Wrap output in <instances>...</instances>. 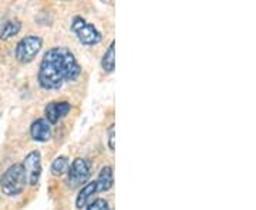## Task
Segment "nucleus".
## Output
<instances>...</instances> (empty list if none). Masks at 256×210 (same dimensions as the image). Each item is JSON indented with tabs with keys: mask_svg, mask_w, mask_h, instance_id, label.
<instances>
[{
	"mask_svg": "<svg viewBox=\"0 0 256 210\" xmlns=\"http://www.w3.org/2000/svg\"><path fill=\"white\" fill-rule=\"evenodd\" d=\"M108 146L111 151L116 149V129H114V124H111L108 128Z\"/></svg>",
	"mask_w": 256,
	"mask_h": 210,
	"instance_id": "obj_15",
	"label": "nucleus"
},
{
	"mask_svg": "<svg viewBox=\"0 0 256 210\" xmlns=\"http://www.w3.org/2000/svg\"><path fill=\"white\" fill-rule=\"evenodd\" d=\"M82 74V67L67 47H53L47 50L38 67L37 81L44 90H58L64 82L76 81Z\"/></svg>",
	"mask_w": 256,
	"mask_h": 210,
	"instance_id": "obj_1",
	"label": "nucleus"
},
{
	"mask_svg": "<svg viewBox=\"0 0 256 210\" xmlns=\"http://www.w3.org/2000/svg\"><path fill=\"white\" fill-rule=\"evenodd\" d=\"M90 176H92L90 162L86 158H77V159H74L73 164L70 165V168L67 171L66 183L72 189L80 188L87 182H90Z\"/></svg>",
	"mask_w": 256,
	"mask_h": 210,
	"instance_id": "obj_4",
	"label": "nucleus"
},
{
	"mask_svg": "<svg viewBox=\"0 0 256 210\" xmlns=\"http://www.w3.org/2000/svg\"><path fill=\"white\" fill-rule=\"evenodd\" d=\"M101 67L106 73H112L116 70V41H111L108 48L101 58Z\"/></svg>",
	"mask_w": 256,
	"mask_h": 210,
	"instance_id": "obj_11",
	"label": "nucleus"
},
{
	"mask_svg": "<svg viewBox=\"0 0 256 210\" xmlns=\"http://www.w3.org/2000/svg\"><path fill=\"white\" fill-rule=\"evenodd\" d=\"M87 210H110V205L106 199L98 198L87 205Z\"/></svg>",
	"mask_w": 256,
	"mask_h": 210,
	"instance_id": "obj_14",
	"label": "nucleus"
},
{
	"mask_svg": "<svg viewBox=\"0 0 256 210\" xmlns=\"http://www.w3.org/2000/svg\"><path fill=\"white\" fill-rule=\"evenodd\" d=\"M20 30H22V23L18 20H9L3 24V27L0 30V38L3 40L12 38L13 36H16Z\"/></svg>",
	"mask_w": 256,
	"mask_h": 210,
	"instance_id": "obj_12",
	"label": "nucleus"
},
{
	"mask_svg": "<svg viewBox=\"0 0 256 210\" xmlns=\"http://www.w3.org/2000/svg\"><path fill=\"white\" fill-rule=\"evenodd\" d=\"M72 110V104L67 101H53L48 102L46 105V121L52 125V124H57L62 118H64Z\"/></svg>",
	"mask_w": 256,
	"mask_h": 210,
	"instance_id": "obj_7",
	"label": "nucleus"
},
{
	"mask_svg": "<svg viewBox=\"0 0 256 210\" xmlns=\"http://www.w3.org/2000/svg\"><path fill=\"white\" fill-rule=\"evenodd\" d=\"M70 168V162H68V158L67 156H57L54 161L52 162L50 166V172L54 176H62V175L67 174Z\"/></svg>",
	"mask_w": 256,
	"mask_h": 210,
	"instance_id": "obj_13",
	"label": "nucleus"
},
{
	"mask_svg": "<svg viewBox=\"0 0 256 210\" xmlns=\"http://www.w3.org/2000/svg\"><path fill=\"white\" fill-rule=\"evenodd\" d=\"M97 192H100V191H98L97 181H90V182L86 183L82 189H80V192H78V195H77V198H76V206H77V209H82V208H86V206L90 203L92 196H94Z\"/></svg>",
	"mask_w": 256,
	"mask_h": 210,
	"instance_id": "obj_9",
	"label": "nucleus"
},
{
	"mask_svg": "<svg viewBox=\"0 0 256 210\" xmlns=\"http://www.w3.org/2000/svg\"><path fill=\"white\" fill-rule=\"evenodd\" d=\"M26 185H28V178H26L22 164H14L9 166L0 179L2 192L10 198L18 196L26 189Z\"/></svg>",
	"mask_w": 256,
	"mask_h": 210,
	"instance_id": "obj_2",
	"label": "nucleus"
},
{
	"mask_svg": "<svg viewBox=\"0 0 256 210\" xmlns=\"http://www.w3.org/2000/svg\"><path fill=\"white\" fill-rule=\"evenodd\" d=\"M23 169L28 178V185L36 186L38 185L40 176H42V154L38 151L28 152L26 158L23 159Z\"/></svg>",
	"mask_w": 256,
	"mask_h": 210,
	"instance_id": "obj_6",
	"label": "nucleus"
},
{
	"mask_svg": "<svg viewBox=\"0 0 256 210\" xmlns=\"http://www.w3.org/2000/svg\"><path fill=\"white\" fill-rule=\"evenodd\" d=\"M70 28L76 34V37L78 38V41L84 46H97L102 38L97 27L80 16H76L73 18Z\"/></svg>",
	"mask_w": 256,
	"mask_h": 210,
	"instance_id": "obj_3",
	"label": "nucleus"
},
{
	"mask_svg": "<svg viewBox=\"0 0 256 210\" xmlns=\"http://www.w3.org/2000/svg\"><path fill=\"white\" fill-rule=\"evenodd\" d=\"M98 185V191L100 192H107L114 186V174H112V168L110 165L102 166L98 174V178L96 179Z\"/></svg>",
	"mask_w": 256,
	"mask_h": 210,
	"instance_id": "obj_10",
	"label": "nucleus"
},
{
	"mask_svg": "<svg viewBox=\"0 0 256 210\" xmlns=\"http://www.w3.org/2000/svg\"><path fill=\"white\" fill-rule=\"evenodd\" d=\"M43 46V40L40 36H34V34H28V36L23 37L16 46V58L18 61L28 64L32 63L36 55L38 54L40 48Z\"/></svg>",
	"mask_w": 256,
	"mask_h": 210,
	"instance_id": "obj_5",
	"label": "nucleus"
},
{
	"mask_svg": "<svg viewBox=\"0 0 256 210\" xmlns=\"http://www.w3.org/2000/svg\"><path fill=\"white\" fill-rule=\"evenodd\" d=\"M30 135L37 142H47L52 138V127L44 118H38L30 125Z\"/></svg>",
	"mask_w": 256,
	"mask_h": 210,
	"instance_id": "obj_8",
	"label": "nucleus"
}]
</instances>
